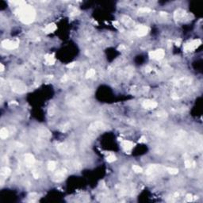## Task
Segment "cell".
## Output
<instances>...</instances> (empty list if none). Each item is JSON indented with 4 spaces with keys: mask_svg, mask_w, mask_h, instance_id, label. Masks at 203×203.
<instances>
[{
    "mask_svg": "<svg viewBox=\"0 0 203 203\" xmlns=\"http://www.w3.org/2000/svg\"><path fill=\"white\" fill-rule=\"evenodd\" d=\"M16 12L20 21L24 24L32 23L34 21L35 17H36V12H35L34 8L26 4L22 7H20Z\"/></svg>",
    "mask_w": 203,
    "mask_h": 203,
    "instance_id": "1",
    "label": "cell"
},
{
    "mask_svg": "<svg viewBox=\"0 0 203 203\" xmlns=\"http://www.w3.org/2000/svg\"><path fill=\"white\" fill-rule=\"evenodd\" d=\"M11 86L12 90L17 94H24L27 90V87L25 86V84L19 80L12 81L11 83Z\"/></svg>",
    "mask_w": 203,
    "mask_h": 203,
    "instance_id": "2",
    "label": "cell"
},
{
    "mask_svg": "<svg viewBox=\"0 0 203 203\" xmlns=\"http://www.w3.org/2000/svg\"><path fill=\"white\" fill-rule=\"evenodd\" d=\"M201 44V40L199 39H195V40H192L190 41L187 42L184 44L183 49L185 52H193L194 51L196 48H198Z\"/></svg>",
    "mask_w": 203,
    "mask_h": 203,
    "instance_id": "3",
    "label": "cell"
},
{
    "mask_svg": "<svg viewBox=\"0 0 203 203\" xmlns=\"http://www.w3.org/2000/svg\"><path fill=\"white\" fill-rule=\"evenodd\" d=\"M165 56V52L163 49H157L155 51H151L149 53V57L151 59L160 60H162Z\"/></svg>",
    "mask_w": 203,
    "mask_h": 203,
    "instance_id": "4",
    "label": "cell"
},
{
    "mask_svg": "<svg viewBox=\"0 0 203 203\" xmlns=\"http://www.w3.org/2000/svg\"><path fill=\"white\" fill-rule=\"evenodd\" d=\"M2 46L6 49L13 50L18 47V42L11 40H4L2 41Z\"/></svg>",
    "mask_w": 203,
    "mask_h": 203,
    "instance_id": "5",
    "label": "cell"
},
{
    "mask_svg": "<svg viewBox=\"0 0 203 203\" xmlns=\"http://www.w3.org/2000/svg\"><path fill=\"white\" fill-rule=\"evenodd\" d=\"M121 147H122V148L124 149V151L126 152L130 151L135 145L134 143H133V142L129 140H121Z\"/></svg>",
    "mask_w": 203,
    "mask_h": 203,
    "instance_id": "6",
    "label": "cell"
},
{
    "mask_svg": "<svg viewBox=\"0 0 203 203\" xmlns=\"http://www.w3.org/2000/svg\"><path fill=\"white\" fill-rule=\"evenodd\" d=\"M25 158V164L26 165V167H32L34 163H35V158L33 155H32L31 153H26L24 156Z\"/></svg>",
    "mask_w": 203,
    "mask_h": 203,
    "instance_id": "7",
    "label": "cell"
},
{
    "mask_svg": "<svg viewBox=\"0 0 203 203\" xmlns=\"http://www.w3.org/2000/svg\"><path fill=\"white\" fill-rule=\"evenodd\" d=\"M142 106H143V107L145 109L151 110V109H154V108L157 107L158 103H157L156 102L152 101V100H144L143 103H142Z\"/></svg>",
    "mask_w": 203,
    "mask_h": 203,
    "instance_id": "8",
    "label": "cell"
},
{
    "mask_svg": "<svg viewBox=\"0 0 203 203\" xmlns=\"http://www.w3.org/2000/svg\"><path fill=\"white\" fill-rule=\"evenodd\" d=\"M148 27H147L146 25H139V26L137 27V29H136V35H137L138 37H144L145 36V35L148 33Z\"/></svg>",
    "mask_w": 203,
    "mask_h": 203,
    "instance_id": "9",
    "label": "cell"
},
{
    "mask_svg": "<svg viewBox=\"0 0 203 203\" xmlns=\"http://www.w3.org/2000/svg\"><path fill=\"white\" fill-rule=\"evenodd\" d=\"M66 173H67V171H66L65 169L57 171L53 176V180L55 182H60V181L64 180V178H65V175H66Z\"/></svg>",
    "mask_w": 203,
    "mask_h": 203,
    "instance_id": "10",
    "label": "cell"
},
{
    "mask_svg": "<svg viewBox=\"0 0 203 203\" xmlns=\"http://www.w3.org/2000/svg\"><path fill=\"white\" fill-rule=\"evenodd\" d=\"M186 15V11H184L182 9H179L175 11V14H174V18L176 20V21H179V20H181Z\"/></svg>",
    "mask_w": 203,
    "mask_h": 203,
    "instance_id": "11",
    "label": "cell"
},
{
    "mask_svg": "<svg viewBox=\"0 0 203 203\" xmlns=\"http://www.w3.org/2000/svg\"><path fill=\"white\" fill-rule=\"evenodd\" d=\"M57 148L60 152H61V153H69L71 150V147L68 145H66L65 144H60L57 145Z\"/></svg>",
    "mask_w": 203,
    "mask_h": 203,
    "instance_id": "12",
    "label": "cell"
},
{
    "mask_svg": "<svg viewBox=\"0 0 203 203\" xmlns=\"http://www.w3.org/2000/svg\"><path fill=\"white\" fill-rule=\"evenodd\" d=\"M45 62L48 65H53L56 63V59L53 54H46L44 56Z\"/></svg>",
    "mask_w": 203,
    "mask_h": 203,
    "instance_id": "13",
    "label": "cell"
},
{
    "mask_svg": "<svg viewBox=\"0 0 203 203\" xmlns=\"http://www.w3.org/2000/svg\"><path fill=\"white\" fill-rule=\"evenodd\" d=\"M57 29V25L54 23H51V24H48L47 26L44 28V31L45 33H53Z\"/></svg>",
    "mask_w": 203,
    "mask_h": 203,
    "instance_id": "14",
    "label": "cell"
},
{
    "mask_svg": "<svg viewBox=\"0 0 203 203\" xmlns=\"http://www.w3.org/2000/svg\"><path fill=\"white\" fill-rule=\"evenodd\" d=\"M121 21H122L126 25H129V26H130V25L134 24V22L133 21V20H132L130 18L127 17V16H123L122 18H121Z\"/></svg>",
    "mask_w": 203,
    "mask_h": 203,
    "instance_id": "15",
    "label": "cell"
},
{
    "mask_svg": "<svg viewBox=\"0 0 203 203\" xmlns=\"http://www.w3.org/2000/svg\"><path fill=\"white\" fill-rule=\"evenodd\" d=\"M8 136H9L8 130L6 128L1 129V130H0V137H1L3 140H5L8 137Z\"/></svg>",
    "mask_w": 203,
    "mask_h": 203,
    "instance_id": "16",
    "label": "cell"
},
{
    "mask_svg": "<svg viewBox=\"0 0 203 203\" xmlns=\"http://www.w3.org/2000/svg\"><path fill=\"white\" fill-rule=\"evenodd\" d=\"M11 171L9 167H4L1 169V175H3L4 177H8L10 175V174H11Z\"/></svg>",
    "mask_w": 203,
    "mask_h": 203,
    "instance_id": "17",
    "label": "cell"
},
{
    "mask_svg": "<svg viewBox=\"0 0 203 203\" xmlns=\"http://www.w3.org/2000/svg\"><path fill=\"white\" fill-rule=\"evenodd\" d=\"M103 126H104V125L102 122H95L90 125V129L95 130V129H102V128H103Z\"/></svg>",
    "mask_w": 203,
    "mask_h": 203,
    "instance_id": "18",
    "label": "cell"
},
{
    "mask_svg": "<svg viewBox=\"0 0 203 203\" xmlns=\"http://www.w3.org/2000/svg\"><path fill=\"white\" fill-rule=\"evenodd\" d=\"M167 171L169 174L171 175H176L179 173V169L175 168V167H167Z\"/></svg>",
    "mask_w": 203,
    "mask_h": 203,
    "instance_id": "19",
    "label": "cell"
},
{
    "mask_svg": "<svg viewBox=\"0 0 203 203\" xmlns=\"http://www.w3.org/2000/svg\"><path fill=\"white\" fill-rule=\"evenodd\" d=\"M56 167H57V164L54 161H50L48 164V169L51 171H53L56 169Z\"/></svg>",
    "mask_w": 203,
    "mask_h": 203,
    "instance_id": "20",
    "label": "cell"
},
{
    "mask_svg": "<svg viewBox=\"0 0 203 203\" xmlns=\"http://www.w3.org/2000/svg\"><path fill=\"white\" fill-rule=\"evenodd\" d=\"M116 160V156L115 155L112 154V153H110L107 157H106V161L108 162V163H113V162H114Z\"/></svg>",
    "mask_w": 203,
    "mask_h": 203,
    "instance_id": "21",
    "label": "cell"
},
{
    "mask_svg": "<svg viewBox=\"0 0 203 203\" xmlns=\"http://www.w3.org/2000/svg\"><path fill=\"white\" fill-rule=\"evenodd\" d=\"M95 75V71L94 69H90L86 74V77L87 78H92Z\"/></svg>",
    "mask_w": 203,
    "mask_h": 203,
    "instance_id": "22",
    "label": "cell"
},
{
    "mask_svg": "<svg viewBox=\"0 0 203 203\" xmlns=\"http://www.w3.org/2000/svg\"><path fill=\"white\" fill-rule=\"evenodd\" d=\"M133 170L134 172H136V173H141V172L143 171L142 167L138 166V165H133Z\"/></svg>",
    "mask_w": 203,
    "mask_h": 203,
    "instance_id": "23",
    "label": "cell"
},
{
    "mask_svg": "<svg viewBox=\"0 0 203 203\" xmlns=\"http://www.w3.org/2000/svg\"><path fill=\"white\" fill-rule=\"evenodd\" d=\"M151 11V10L148 7H141L139 9V11L138 12L139 13H141V14H143V13H149Z\"/></svg>",
    "mask_w": 203,
    "mask_h": 203,
    "instance_id": "24",
    "label": "cell"
},
{
    "mask_svg": "<svg viewBox=\"0 0 203 203\" xmlns=\"http://www.w3.org/2000/svg\"><path fill=\"white\" fill-rule=\"evenodd\" d=\"M185 167L186 168H190L192 167V162L190 160H185Z\"/></svg>",
    "mask_w": 203,
    "mask_h": 203,
    "instance_id": "25",
    "label": "cell"
},
{
    "mask_svg": "<svg viewBox=\"0 0 203 203\" xmlns=\"http://www.w3.org/2000/svg\"><path fill=\"white\" fill-rule=\"evenodd\" d=\"M37 197H38V194H37V193H31V194H29V198H31L32 201H34V199L36 198Z\"/></svg>",
    "mask_w": 203,
    "mask_h": 203,
    "instance_id": "26",
    "label": "cell"
},
{
    "mask_svg": "<svg viewBox=\"0 0 203 203\" xmlns=\"http://www.w3.org/2000/svg\"><path fill=\"white\" fill-rule=\"evenodd\" d=\"M54 112H55V109H54L53 107H50V108L48 109V114H49L50 116H51V115H53Z\"/></svg>",
    "mask_w": 203,
    "mask_h": 203,
    "instance_id": "27",
    "label": "cell"
},
{
    "mask_svg": "<svg viewBox=\"0 0 203 203\" xmlns=\"http://www.w3.org/2000/svg\"><path fill=\"white\" fill-rule=\"evenodd\" d=\"M146 142V137L144 136H141V137L139 139V143H145Z\"/></svg>",
    "mask_w": 203,
    "mask_h": 203,
    "instance_id": "28",
    "label": "cell"
},
{
    "mask_svg": "<svg viewBox=\"0 0 203 203\" xmlns=\"http://www.w3.org/2000/svg\"><path fill=\"white\" fill-rule=\"evenodd\" d=\"M186 200L187 201H191L193 200V197H192V195H191V194H187L186 197Z\"/></svg>",
    "mask_w": 203,
    "mask_h": 203,
    "instance_id": "29",
    "label": "cell"
},
{
    "mask_svg": "<svg viewBox=\"0 0 203 203\" xmlns=\"http://www.w3.org/2000/svg\"><path fill=\"white\" fill-rule=\"evenodd\" d=\"M75 62H72V63H71V64H68L67 65V68H72L75 67Z\"/></svg>",
    "mask_w": 203,
    "mask_h": 203,
    "instance_id": "30",
    "label": "cell"
},
{
    "mask_svg": "<svg viewBox=\"0 0 203 203\" xmlns=\"http://www.w3.org/2000/svg\"><path fill=\"white\" fill-rule=\"evenodd\" d=\"M33 177L35 178V179H38V177H39V174H38V172H36V171H33Z\"/></svg>",
    "mask_w": 203,
    "mask_h": 203,
    "instance_id": "31",
    "label": "cell"
},
{
    "mask_svg": "<svg viewBox=\"0 0 203 203\" xmlns=\"http://www.w3.org/2000/svg\"><path fill=\"white\" fill-rule=\"evenodd\" d=\"M123 49H125V47L124 46V45H122V44L120 45V46L118 47V50H121H121H123Z\"/></svg>",
    "mask_w": 203,
    "mask_h": 203,
    "instance_id": "32",
    "label": "cell"
},
{
    "mask_svg": "<svg viewBox=\"0 0 203 203\" xmlns=\"http://www.w3.org/2000/svg\"><path fill=\"white\" fill-rule=\"evenodd\" d=\"M151 68L150 67H146V68H145V71H146L147 72H151Z\"/></svg>",
    "mask_w": 203,
    "mask_h": 203,
    "instance_id": "33",
    "label": "cell"
},
{
    "mask_svg": "<svg viewBox=\"0 0 203 203\" xmlns=\"http://www.w3.org/2000/svg\"><path fill=\"white\" fill-rule=\"evenodd\" d=\"M0 68H1V72H3L4 71V66L3 64H0Z\"/></svg>",
    "mask_w": 203,
    "mask_h": 203,
    "instance_id": "34",
    "label": "cell"
},
{
    "mask_svg": "<svg viewBox=\"0 0 203 203\" xmlns=\"http://www.w3.org/2000/svg\"><path fill=\"white\" fill-rule=\"evenodd\" d=\"M180 42H181V40H179V41H178V40H177L176 44H177V45H180Z\"/></svg>",
    "mask_w": 203,
    "mask_h": 203,
    "instance_id": "35",
    "label": "cell"
}]
</instances>
